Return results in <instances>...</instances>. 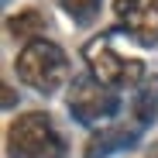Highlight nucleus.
I'll use <instances>...</instances> for the list:
<instances>
[{"label": "nucleus", "mask_w": 158, "mask_h": 158, "mask_svg": "<svg viewBox=\"0 0 158 158\" xmlns=\"http://www.w3.org/2000/svg\"><path fill=\"white\" fill-rule=\"evenodd\" d=\"M141 124H107V127H100V131H93L89 134V141H86V148H83V158H110V155H117V151H124V148H131V144H138L141 141Z\"/></svg>", "instance_id": "6"}, {"label": "nucleus", "mask_w": 158, "mask_h": 158, "mask_svg": "<svg viewBox=\"0 0 158 158\" xmlns=\"http://www.w3.org/2000/svg\"><path fill=\"white\" fill-rule=\"evenodd\" d=\"M4 28H7V35H10L14 41L28 45V41L45 38V31H48V17H45L41 7H24V10H17V14H10V17L4 21Z\"/></svg>", "instance_id": "7"}, {"label": "nucleus", "mask_w": 158, "mask_h": 158, "mask_svg": "<svg viewBox=\"0 0 158 158\" xmlns=\"http://www.w3.org/2000/svg\"><path fill=\"white\" fill-rule=\"evenodd\" d=\"M7 4H10V0H7Z\"/></svg>", "instance_id": "11"}, {"label": "nucleus", "mask_w": 158, "mask_h": 158, "mask_svg": "<svg viewBox=\"0 0 158 158\" xmlns=\"http://www.w3.org/2000/svg\"><path fill=\"white\" fill-rule=\"evenodd\" d=\"M69 117L83 127H107V120H114L120 114V93L110 89L107 83H100L93 72H79L69 83V96H65Z\"/></svg>", "instance_id": "3"}, {"label": "nucleus", "mask_w": 158, "mask_h": 158, "mask_svg": "<svg viewBox=\"0 0 158 158\" xmlns=\"http://www.w3.org/2000/svg\"><path fill=\"white\" fill-rule=\"evenodd\" d=\"M110 35L114 31H107V35H96V38H89L86 45H83V59H86V72H93L100 83H107L110 89H138L141 83H144V62L141 59H127V55H120V52L110 45Z\"/></svg>", "instance_id": "4"}, {"label": "nucleus", "mask_w": 158, "mask_h": 158, "mask_svg": "<svg viewBox=\"0 0 158 158\" xmlns=\"http://www.w3.org/2000/svg\"><path fill=\"white\" fill-rule=\"evenodd\" d=\"M131 117L141 127H148L158 117V72H148L144 83L134 89V96H131Z\"/></svg>", "instance_id": "8"}, {"label": "nucleus", "mask_w": 158, "mask_h": 158, "mask_svg": "<svg viewBox=\"0 0 158 158\" xmlns=\"http://www.w3.org/2000/svg\"><path fill=\"white\" fill-rule=\"evenodd\" d=\"M4 107H14V89L4 86Z\"/></svg>", "instance_id": "10"}, {"label": "nucleus", "mask_w": 158, "mask_h": 158, "mask_svg": "<svg viewBox=\"0 0 158 158\" xmlns=\"http://www.w3.org/2000/svg\"><path fill=\"white\" fill-rule=\"evenodd\" d=\"M148 158H151V155H148Z\"/></svg>", "instance_id": "12"}, {"label": "nucleus", "mask_w": 158, "mask_h": 158, "mask_svg": "<svg viewBox=\"0 0 158 158\" xmlns=\"http://www.w3.org/2000/svg\"><path fill=\"white\" fill-rule=\"evenodd\" d=\"M55 4L69 14L72 24H79V28H86V24H93L100 17V7H103V0H55Z\"/></svg>", "instance_id": "9"}, {"label": "nucleus", "mask_w": 158, "mask_h": 158, "mask_svg": "<svg viewBox=\"0 0 158 158\" xmlns=\"http://www.w3.org/2000/svg\"><path fill=\"white\" fill-rule=\"evenodd\" d=\"M7 155L10 158H65V138L52 114L28 110L7 124Z\"/></svg>", "instance_id": "2"}, {"label": "nucleus", "mask_w": 158, "mask_h": 158, "mask_svg": "<svg viewBox=\"0 0 158 158\" xmlns=\"http://www.w3.org/2000/svg\"><path fill=\"white\" fill-rule=\"evenodd\" d=\"M14 72L28 89L41 93V96H55L72 83L69 72V55L62 52V45H55L52 38H38L21 45L17 59H14Z\"/></svg>", "instance_id": "1"}, {"label": "nucleus", "mask_w": 158, "mask_h": 158, "mask_svg": "<svg viewBox=\"0 0 158 158\" xmlns=\"http://www.w3.org/2000/svg\"><path fill=\"white\" fill-rule=\"evenodd\" d=\"M110 10L117 31L131 35L141 48L158 45V0H114Z\"/></svg>", "instance_id": "5"}]
</instances>
